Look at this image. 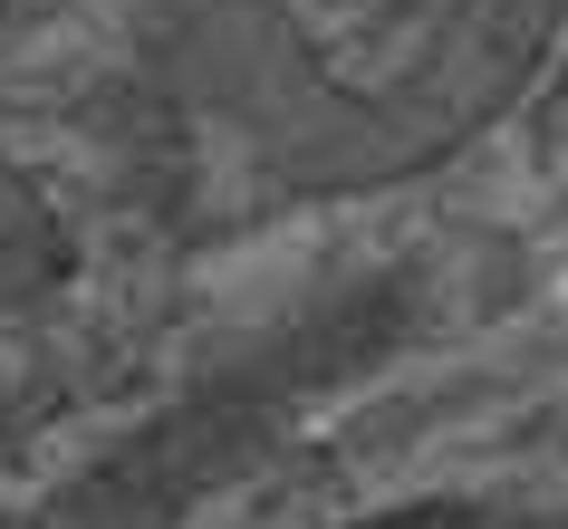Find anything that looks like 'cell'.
I'll return each mask as SVG.
<instances>
[{
	"mask_svg": "<svg viewBox=\"0 0 568 529\" xmlns=\"http://www.w3.org/2000/svg\"><path fill=\"white\" fill-rule=\"evenodd\" d=\"M78 279V232L30 164L0 154V318H30Z\"/></svg>",
	"mask_w": 568,
	"mask_h": 529,
	"instance_id": "obj_3",
	"label": "cell"
},
{
	"mask_svg": "<svg viewBox=\"0 0 568 529\" xmlns=\"http://www.w3.org/2000/svg\"><path fill=\"white\" fill-rule=\"evenodd\" d=\"M415 279H395V269H366L347 289L290 308L222 366L183 376L125 434L78 452L59 481H39L20 510H0V529H203L222 500L251 491L300 442L308 414L366 385L415 337Z\"/></svg>",
	"mask_w": 568,
	"mask_h": 529,
	"instance_id": "obj_2",
	"label": "cell"
},
{
	"mask_svg": "<svg viewBox=\"0 0 568 529\" xmlns=\"http://www.w3.org/2000/svg\"><path fill=\"white\" fill-rule=\"evenodd\" d=\"M568 0H424L415 49L347 59L290 0H145L135 49L261 193L366 203L444 174L530 96Z\"/></svg>",
	"mask_w": 568,
	"mask_h": 529,
	"instance_id": "obj_1",
	"label": "cell"
},
{
	"mask_svg": "<svg viewBox=\"0 0 568 529\" xmlns=\"http://www.w3.org/2000/svg\"><path fill=\"white\" fill-rule=\"evenodd\" d=\"M0 434H10V395H0Z\"/></svg>",
	"mask_w": 568,
	"mask_h": 529,
	"instance_id": "obj_4",
	"label": "cell"
}]
</instances>
